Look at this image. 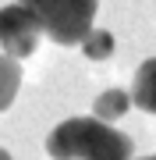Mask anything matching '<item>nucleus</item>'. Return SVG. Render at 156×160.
Listing matches in <instances>:
<instances>
[{
    "instance_id": "f257e3e1",
    "label": "nucleus",
    "mask_w": 156,
    "mask_h": 160,
    "mask_svg": "<svg viewBox=\"0 0 156 160\" xmlns=\"http://www.w3.org/2000/svg\"><path fill=\"white\" fill-rule=\"evenodd\" d=\"M46 153L53 160H131L135 142L99 118H68L46 135Z\"/></svg>"
},
{
    "instance_id": "f03ea898",
    "label": "nucleus",
    "mask_w": 156,
    "mask_h": 160,
    "mask_svg": "<svg viewBox=\"0 0 156 160\" xmlns=\"http://www.w3.org/2000/svg\"><path fill=\"white\" fill-rule=\"evenodd\" d=\"M14 4L29 7L43 22V29L53 43L60 46H82L85 36L92 32V18L99 0H14Z\"/></svg>"
},
{
    "instance_id": "7ed1b4c3",
    "label": "nucleus",
    "mask_w": 156,
    "mask_h": 160,
    "mask_svg": "<svg viewBox=\"0 0 156 160\" xmlns=\"http://www.w3.org/2000/svg\"><path fill=\"white\" fill-rule=\"evenodd\" d=\"M43 36H46V29L29 7H21V4L0 7V46H4L7 57H14V61L32 57Z\"/></svg>"
},
{
    "instance_id": "20e7f679",
    "label": "nucleus",
    "mask_w": 156,
    "mask_h": 160,
    "mask_svg": "<svg viewBox=\"0 0 156 160\" xmlns=\"http://www.w3.org/2000/svg\"><path fill=\"white\" fill-rule=\"evenodd\" d=\"M131 103L145 114H156V57H149L135 71V82H131Z\"/></svg>"
},
{
    "instance_id": "39448f33",
    "label": "nucleus",
    "mask_w": 156,
    "mask_h": 160,
    "mask_svg": "<svg viewBox=\"0 0 156 160\" xmlns=\"http://www.w3.org/2000/svg\"><path fill=\"white\" fill-rule=\"evenodd\" d=\"M128 107H131V96H128L124 89H106V92H99V96L92 100V118H99V121L110 125V121L124 118Z\"/></svg>"
},
{
    "instance_id": "423d86ee",
    "label": "nucleus",
    "mask_w": 156,
    "mask_h": 160,
    "mask_svg": "<svg viewBox=\"0 0 156 160\" xmlns=\"http://www.w3.org/2000/svg\"><path fill=\"white\" fill-rule=\"evenodd\" d=\"M18 86H21V64L7 53H0V110H7L14 103Z\"/></svg>"
},
{
    "instance_id": "0eeeda50",
    "label": "nucleus",
    "mask_w": 156,
    "mask_h": 160,
    "mask_svg": "<svg viewBox=\"0 0 156 160\" xmlns=\"http://www.w3.org/2000/svg\"><path fill=\"white\" fill-rule=\"evenodd\" d=\"M82 53H85L89 61H106L110 53H114V36L106 29H92L85 36V43H82Z\"/></svg>"
},
{
    "instance_id": "6e6552de",
    "label": "nucleus",
    "mask_w": 156,
    "mask_h": 160,
    "mask_svg": "<svg viewBox=\"0 0 156 160\" xmlns=\"http://www.w3.org/2000/svg\"><path fill=\"white\" fill-rule=\"evenodd\" d=\"M0 160H11V153H7V149H4V146H0Z\"/></svg>"
},
{
    "instance_id": "1a4fd4ad",
    "label": "nucleus",
    "mask_w": 156,
    "mask_h": 160,
    "mask_svg": "<svg viewBox=\"0 0 156 160\" xmlns=\"http://www.w3.org/2000/svg\"><path fill=\"white\" fill-rule=\"evenodd\" d=\"M142 160H156V157H142Z\"/></svg>"
}]
</instances>
